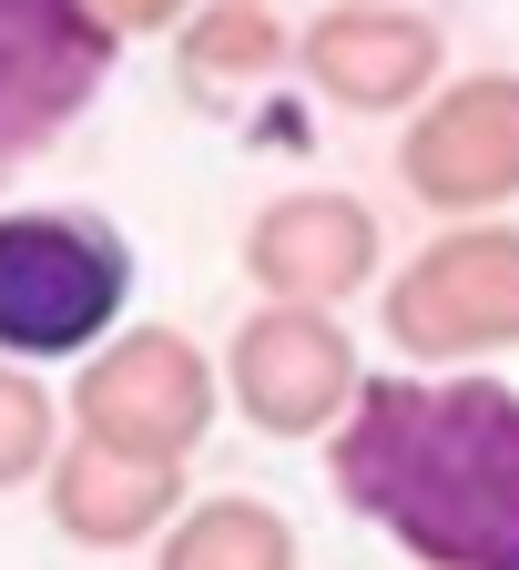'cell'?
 <instances>
[{
	"mask_svg": "<svg viewBox=\"0 0 519 570\" xmlns=\"http://www.w3.org/2000/svg\"><path fill=\"white\" fill-rule=\"evenodd\" d=\"M61 439H71L61 397H51L31 367L0 356V489H41V469L61 459Z\"/></svg>",
	"mask_w": 519,
	"mask_h": 570,
	"instance_id": "13",
	"label": "cell"
},
{
	"mask_svg": "<svg viewBox=\"0 0 519 570\" xmlns=\"http://www.w3.org/2000/svg\"><path fill=\"white\" fill-rule=\"evenodd\" d=\"M112 61H123V31L92 0H0V184L92 112Z\"/></svg>",
	"mask_w": 519,
	"mask_h": 570,
	"instance_id": "5",
	"label": "cell"
},
{
	"mask_svg": "<svg viewBox=\"0 0 519 570\" xmlns=\"http://www.w3.org/2000/svg\"><path fill=\"white\" fill-rule=\"evenodd\" d=\"M326 489L408 570H519V387L366 377L326 439Z\"/></svg>",
	"mask_w": 519,
	"mask_h": 570,
	"instance_id": "1",
	"label": "cell"
},
{
	"mask_svg": "<svg viewBox=\"0 0 519 570\" xmlns=\"http://www.w3.org/2000/svg\"><path fill=\"white\" fill-rule=\"evenodd\" d=\"M225 367V407L255 428V439H336V417L366 387V356L326 306H255L235 326V346L214 356Z\"/></svg>",
	"mask_w": 519,
	"mask_h": 570,
	"instance_id": "6",
	"label": "cell"
},
{
	"mask_svg": "<svg viewBox=\"0 0 519 570\" xmlns=\"http://www.w3.org/2000/svg\"><path fill=\"white\" fill-rule=\"evenodd\" d=\"M306 540H295L285 510L245 489H214V499H184V520L154 540V570H295Z\"/></svg>",
	"mask_w": 519,
	"mask_h": 570,
	"instance_id": "12",
	"label": "cell"
},
{
	"mask_svg": "<svg viewBox=\"0 0 519 570\" xmlns=\"http://www.w3.org/2000/svg\"><path fill=\"white\" fill-rule=\"evenodd\" d=\"M92 11H102L123 41H143V31H184V11H194V0H92Z\"/></svg>",
	"mask_w": 519,
	"mask_h": 570,
	"instance_id": "14",
	"label": "cell"
},
{
	"mask_svg": "<svg viewBox=\"0 0 519 570\" xmlns=\"http://www.w3.org/2000/svg\"><path fill=\"white\" fill-rule=\"evenodd\" d=\"M398 184L449 225L519 204V71H449L398 122Z\"/></svg>",
	"mask_w": 519,
	"mask_h": 570,
	"instance_id": "7",
	"label": "cell"
},
{
	"mask_svg": "<svg viewBox=\"0 0 519 570\" xmlns=\"http://www.w3.org/2000/svg\"><path fill=\"white\" fill-rule=\"evenodd\" d=\"M295 61V31L275 21V0H194L174 31V82L194 102H235L245 82H275Z\"/></svg>",
	"mask_w": 519,
	"mask_h": 570,
	"instance_id": "11",
	"label": "cell"
},
{
	"mask_svg": "<svg viewBox=\"0 0 519 570\" xmlns=\"http://www.w3.org/2000/svg\"><path fill=\"white\" fill-rule=\"evenodd\" d=\"M235 265H245V285H265V306H326V316H336L356 285H378V265H388V225H378V204L306 184V194L255 204V225H245Z\"/></svg>",
	"mask_w": 519,
	"mask_h": 570,
	"instance_id": "8",
	"label": "cell"
},
{
	"mask_svg": "<svg viewBox=\"0 0 519 570\" xmlns=\"http://www.w3.org/2000/svg\"><path fill=\"white\" fill-rule=\"evenodd\" d=\"M123 306H133L123 225L71 214V204L0 214V356H11V367L92 356L102 336H123Z\"/></svg>",
	"mask_w": 519,
	"mask_h": 570,
	"instance_id": "2",
	"label": "cell"
},
{
	"mask_svg": "<svg viewBox=\"0 0 519 570\" xmlns=\"http://www.w3.org/2000/svg\"><path fill=\"white\" fill-rule=\"evenodd\" d=\"M214 407H225V367L184 336V326H123L102 336L82 367H71V439H102V449H133V459H164L184 469L204 449Z\"/></svg>",
	"mask_w": 519,
	"mask_h": 570,
	"instance_id": "4",
	"label": "cell"
},
{
	"mask_svg": "<svg viewBox=\"0 0 519 570\" xmlns=\"http://www.w3.org/2000/svg\"><path fill=\"white\" fill-rule=\"evenodd\" d=\"M378 326L408 367H479V356L519 346V225L479 214V225H438L388 285H378Z\"/></svg>",
	"mask_w": 519,
	"mask_h": 570,
	"instance_id": "3",
	"label": "cell"
},
{
	"mask_svg": "<svg viewBox=\"0 0 519 570\" xmlns=\"http://www.w3.org/2000/svg\"><path fill=\"white\" fill-rule=\"evenodd\" d=\"M295 71L336 102V112H418L438 82H449V31L428 11H326L295 31Z\"/></svg>",
	"mask_w": 519,
	"mask_h": 570,
	"instance_id": "9",
	"label": "cell"
},
{
	"mask_svg": "<svg viewBox=\"0 0 519 570\" xmlns=\"http://www.w3.org/2000/svg\"><path fill=\"white\" fill-rule=\"evenodd\" d=\"M336 11H398V0H336Z\"/></svg>",
	"mask_w": 519,
	"mask_h": 570,
	"instance_id": "15",
	"label": "cell"
},
{
	"mask_svg": "<svg viewBox=\"0 0 519 570\" xmlns=\"http://www.w3.org/2000/svg\"><path fill=\"white\" fill-rule=\"evenodd\" d=\"M41 510L71 550H154L174 520H184V469L164 459H133V449H102V439H61V459L41 469Z\"/></svg>",
	"mask_w": 519,
	"mask_h": 570,
	"instance_id": "10",
	"label": "cell"
}]
</instances>
